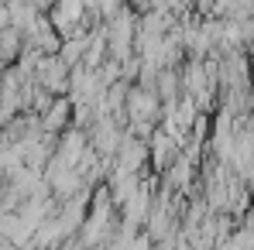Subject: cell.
<instances>
[{
  "label": "cell",
  "instance_id": "1",
  "mask_svg": "<svg viewBox=\"0 0 254 250\" xmlns=\"http://www.w3.org/2000/svg\"><path fill=\"white\" fill-rule=\"evenodd\" d=\"M62 117H65V103H55V110L48 113V120H45V127H59V124H62Z\"/></svg>",
  "mask_w": 254,
  "mask_h": 250
}]
</instances>
